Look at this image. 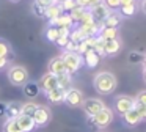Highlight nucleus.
<instances>
[{"label": "nucleus", "instance_id": "nucleus-45", "mask_svg": "<svg viewBox=\"0 0 146 132\" xmlns=\"http://www.w3.org/2000/svg\"><path fill=\"white\" fill-rule=\"evenodd\" d=\"M135 0H121V6H127V5H133ZM119 6V8H121Z\"/></svg>", "mask_w": 146, "mask_h": 132}, {"label": "nucleus", "instance_id": "nucleus-12", "mask_svg": "<svg viewBox=\"0 0 146 132\" xmlns=\"http://www.w3.org/2000/svg\"><path fill=\"white\" fill-rule=\"evenodd\" d=\"M121 21H123V16L116 11H110V14L102 21V27H110V28H118L121 25Z\"/></svg>", "mask_w": 146, "mask_h": 132}, {"label": "nucleus", "instance_id": "nucleus-9", "mask_svg": "<svg viewBox=\"0 0 146 132\" xmlns=\"http://www.w3.org/2000/svg\"><path fill=\"white\" fill-rule=\"evenodd\" d=\"M38 87L39 91H44V93H49V91L55 90L58 87V82H57V75L52 74V72H46L38 82Z\"/></svg>", "mask_w": 146, "mask_h": 132}, {"label": "nucleus", "instance_id": "nucleus-43", "mask_svg": "<svg viewBox=\"0 0 146 132\" xmlns=\"http://www.w3.org/2000/svg\"><path fill=\"white\" fill-rule=\"evenodd\" d=\"M8 63H10L8 58H0V69H5L8 66Z\"/></svg>", "mask_w": 146, "mask_h": 132}, {"label": "nucleus", "instance_id": "nucleus-44", "mask_svg": "<svg viewBox=\"0 0 146 132\" xmlns=\"http://www.w3.org/2000/svg\"><path fill=\"white\" fill-rule=\"evenodd\" d=\"M102 0H88V8H93V6L96 5H101Z\"/></svg>", "mask_w": 146, "mask_h": 132}, {"label": "nucleus", "instance_id": "nucleus-20", "mask_svg": "<svg viewBox=\"0 0 146 132\" xmlns=\"http://www.w3.org/2000/svg\"><path fill=\"white\" fill-rule=\"evenodd\" d=\"M99 38H102L104 41H111V39H118L119 36V31L118 28H110V27H102L99 30Z\"/></svg>", "mask_w": 146, "mask_h": 132}, {"label": "nucleus", "instance_id": "nucleus-7", "mask_svg": "<svg viewBox=\"0 0 146 132\" xmlns=\"http://www.w3.org/2000/svg\"><path fill=\"white\" fill-rule=\"evenodd\" d=\"M32 118H33V121H35L36 127H44V126H47V123L50 121V118H52L50 109H49L47 105H38V109H36L35 115H33Z\"/></svg>", "mask_w": 146, "mask_h": 132}, {"label": "nucleus", "instance_id": "nucleus-32", "mask_svg": "<svg viewBox=\"0 0 146 132\" xmlns=\"http://www.w3.org/2000/svg\"><path fill=\"white\" fill-rule=\"evenodd\" d=\"M102 3H104L110 11H116L121 6V0H102Z\"/></svg>", "mask_w": 146, "mask_h": 132}, {"label": "nucleus", "instance_id": "nucleus-13", "mask_svg": "<svg viewBox=\"0 0 146 132\" xmlns=\"http://www.w3.org/2000/svg\"><path fill=\"white\" fill-rule=\"evenodd\" d=\"M121 47H123V43L119 41V38H118V39H111V41H105L104 55H107V57L116 55V53L121 50Z\"/></svg>", "mask_w": 146, "mask_h": 132}, {"label": "nucleus", "instance_id": "nucleus-23", "mask_svg": "<svg viewBox=\"0 0 146 132\" xmlns=\"http://www.w3.org/2000/svg\"><path fill=\"white\" fill-rule=\"evenodd\" d=\"M57 82H58V87L63 88V90H69L72 87V79H71V74H60L57 75Z\"/></svg>", "mask_w": 146, "mask_h": 132}, {"label": "nucleus", "instance_id": "nucleus-39", "mask_svg": "<svg viewBox=\"0 0 146 132\" xmlns=\"http://www.w3.org/2000/svg\"><path fill=\"white\" fill-rule=\"evenodd\" d=\"M68 43H69V36H58V39L55 41V44L58 47H61V49H64Z\"/></svg>", "mask_w": 146, "mask_h": 132}, {"label": "nucleus", "instance_id": "nucleus-49", "mask_svg": "<svg viewBox=\"0 0 146 132\" xmlns=\"http://www.w3.org/2000/svg\"><path fill=\"white\" fill-rule=\"evenodd\" d=\"M64 0H55V3H57V5H60V3H63Z\"/></svg>", "mask_w": 146, "mask_h": 132}, {"label": "nucleus", "instance_id": "nucleus-27", "mask_svg": "<svg viewBox=\"0 0 146 132\" xmlns=\"http://www.w3.org/2000/svg\"><path fill=\"white\" fill-rule=\"evenodd\" d=\"M135 11H137V3L127 5V6H121L119 8V14L123 16V17H132V16L135 14Z\"/></svg>", "mask_w": 146, "mask_h": 132}, {"label": "nucleus", "instance_id": "nucleus-26", "mask_svg": "<svg viewBox=\"0 0 146 132\" xmlns=\"http://www.w3.org/2000/svg\"><path fill=\"white\" fill-rule=\"evenodd\" d=\"M46 38H47L50 43H55V41L58 39V36H60V33H58V28L54 27V25H49L47 28H46Z\"/></svg>", "mask_w": 146, "mask_h": 132}, {"label": "nucleus", "instance_id": "nucleus-46", "mask_svg": "<svg viewBox=\"0 0 146 132\" xmlns=\"http://www.w3.org/2000/svg\"><path fill=\"white\" fill-rule=\"evenodd\" d=\"M140 8H141V11L146 14V0H141V5H140Z\"/></svg>", "mask_w": 146, "mask_h": 132}, {"label": "nucleus", "instance_id": "nucleus-35", "mask_svg": "<svg viewBox=\"0 0 146 132\" xmlns=\"http://www.w3.org/2000/svg\"><path fill=\"white\" fill-rule=\"evenodd\" d=\"M32 9H33V14H36V16H39V17H44V11H46V9L44 8H42V6H39L38 5V3H33V5H32Z\"/></svg>", "mask_w": 146, "mask_h": 132}, {"label": "nucleus", "instance_id": "nucleus-1", "mask_svg": "<svg viewBox=\"0 0 146 132\" xmlns=\"http://www.w3.org/2000/svg\"><path fill=\"white\" fill-rule=\"evenodd\" d=\"M93 87H94V90L99 94H104V96L111 94L115 91V88H116V77L111 72H107V71L99 72L93 79Z\"/></svg>", "mask_w": 146, "mask_h": 132}, {"label": "nucleus", "instance_id": "nucleus-25", "mask_svg": "<svg viewBox=\"0 0 146 132\" xmlns=\"http://www.w3.org/2000/svg\"><path fill=\"white\" fill-rule=\"evenodd\" d=\"M86 9H88V8H82V6H76V8L72 9V11H69V16H71V19L74 21V24H76V22H80V19L83 17V14L86 13Z\"/></svg>", "mask_w": 146, "mask_h": 132}, {"label": "nucleus", "instance_id": "nucleus-21", "mask_svg": "<svg viewBox=\"0 0 146 132\" xmlns=\"http://www.w3.org/2000/svg\"><path fill=\"white\" fill-rule=\"evenodd\" d=\"M60 14H63V9H61V6L57 5V3L49 6V8H46V11H44V17L49 19V24H50L52 21H55Z\"/></svg>", "mask_w": 146, "mask_h": 132}, {"label": "nucleus", "instance_id": "nucleus-5", "mask_svg": "<svg viewBox=\"0 0 146 132\" xmlns=\"http://www.w3.org/2000/svg\"><path fill=\"white\" fill-rule=\"evenodd\" d=\"M113 107H115V112H116L118 115L124 116L127 112L133 110V107H135V97H130V96H126V94H121V96H118L116 99H115Z\"/></svg>", "mask_w": 146, "mask_h": 132}, {"label": "nucleus", "instance_id": "nucleus-47", "mask_svg": "<svg viewBox=\"0 0 146 132\" xmlns=\"http://www.w3.org/2000/svg\"><path fill=\"white\" fill-rule=\"evenodd\" d=\"M141 65H143V69H146V53H145V57H143V61H141Z\"/></svg>", "mask_w": 146, "mask_h": 132}, {"label": "nucleus", "instance_id": "nucleus-8", "mask_svg": "<svg viewBox=\"0 0 146 132\" xmlns=\"http://www.w3.org/2000/svg\"><path fill=\"white\" fill-rule=\"evenodd\" d=\"M83 101H85V96H83V93L79 90V88L71 87L69 90H66L64 102H66L69 107H82Z\"/></svg>", "mask_w": 146, "mask_h": 132}, {"label": "nucleus", "instance_id": "nucleus-3", "mask_svg": "<svg viewBox=\"0 0 146 132\" xmlns=\"http://www.w3.org/2000/svg\"><path fill=\"white\" fill-rule=\"evenodd\" d=\"M64 65H66V71L68 74H74L76 71H79L80 66L83 65V57L77 52H64L61 55Z\"/></svg>", "mask_w": 146, "mask_h": 132}, {"label": "nucleus", "instance_id": "nucleus-4", "mask_svg": "<svg viewBox=\"0 0 146 132\" xmlns=\"http://www.w3.org/2000/svg\"><path fill=\"white\" fill-rule=\"evenodd\" d=\"M90 121H91L93 126H96L98 129L104 131V129L108 127V126L111 124V121H113V110L108 109V107H105V109L101 110L96 116L90 118Z\"/></svg>", "mask_w": 146, "mask_h": 132}, {"label": "nucleus", "instance_id": "nucleus-50", "mask_svg": "<svg viewBox=\"0 0 146 132\" xmlns=\"http://www.w3.org/2000/svg\"><path fill=\"white\" fill-rule=\"evenodd\" d=\"M10 2H19V0H10Z\"/></svg>", "mask_w": 146, "mask_h": 132}, {"label": "nucleus", "instance_id": "nucleus-16", "mask_svg": "<svg viewBox=\"0 0 146 132\" xmlns=\"http://www.w3.org/2000/svg\"><path fill=\"white\" fill-rule=\"evenodd\" d=\"M16 121H17V124H19V127L22 129V132H32V131H35V127H36V124H35L32 116L21 115L16 118Z\"/></svg>", "mask_w": 146, "mask_h": 132}, {"label": "nucleus", "instance_id": "nucleus-37", "mask_svg": "<svg viewBox=\"0 0 146 132\" xmlns=\"http://www.w3.org/2000/svg\"><path fill=\"white\" fill-rule=\"evenodd\" d=\"M135 102H137V104H141V105H146V90L140 91V93L137 94Z\"/></svg>", "mask_w": 146, "mask_h": 132}, {"label": "nucleus", "instance_id": "nucleus-10", "mask_svg": "<svg viewBox=\"0 0 146 132\" xmlns=\"http://www.w3.org/2000/svg\"><path fill=\"white\" fill-rule=\"evenodd\" d=\"M90 13H91L93 19H94L98 24H102V21L110 14V9H108L104 3H101V5H96V6H93V8H90Z\"/></svg>", "mask_w": 146, "mask_h": 132}, {"label": "nucleus", "instance_id": "nucleus-28", "mask_svg": "<svg viewBox=\"0 0 146 132\" xmlns=\"http://www.w3.org/2000/svg\"><path fill=\"white\" fill-rule=\"evenodd\" d=\"M38 109V104L35 102H27V104H22V115H27V116H33Z\"/></svg>", "mask_w": 146, "mask_h": 132}, {"label": "nucleus", "instance_id": "nucleus-31", "mask_svg": "<svg viewBox=\"0 0 146 132\" xmlns=\"http://www.w3.org/2000/svg\"><path fill=\"white\" fill-rule=\"evenodd\" d=\"M104 46H105V41L102 38L96 36V41H94V46H93V50L98 52L101 57H104Z\"/></svg>", "mask_w": 146, "mask_h": 132}, {"label": "nucleus", "instance_id": "nucleus-42", "mask_svg": "<svg viewBox=\"0 0 146 132\" xmlns=\"http://www.w3.org/2000/svg\"><path fill=\"white\" fill-rule=\"evenodd\" d=\"M5 115H7V104L0 102V116H5Z\"/></svg>", "mask_w": 146, "mask_h": 132}, {"label": "nucleus", "instance_id": "nucleus-40", "mask_svg": "<svg viewBox=\"0 0 146 132\" xmlns=\"http://www.w3.org/2000/svg\"><path fill=\"white\" fill-rule=\"evenodd\" d=\"M36 3H38L39 6H42V8H49V6H52V5H55V0H35Z\"/></svg>", "mask_w": 146, "mask_h": 132}, {"label": "nucleus", "instance_id": "nucleus-30", "mask_svg": "<svg viewBox=\"0 0 146 132\" xmlns=\"http://www.w3.org/2000/svg\"><path fill=\"white\" fill-rule=\"evenodd\" d=\"M11 55V47L5 39H0V58H8Z\"/></svg>", "mask_w": 146, "mask_h": 132}, {"label": "nucleus", "instance_id": "nucleus-24", "mask_svg": "<svg viewBox=\"0 0 146 132\" xmlns=\"http://www.w3.org/2000/svg\"><path fill=\"white\" fill-rule=\"evenodd\" d=\"M3 132H22V129L19 127V124L14 118H8L3 123Z\"/></svg>", "mask_w": 146, "mask_h": 132}, {"label": "nucleus", "instance_id": "nucleus-38", "mask_svg": "<svg viewBox=\"0 0 146 132\" xmlns=\"http://www.w3.org/2000/svg\"><path fill=\"white\" fill-rule=\"evenodd\" d=\"M133 109L138 112V115L141 116V119H146V105H141V104L135 102V107H133Z\"/></svg>", "mask_w": 146, "mask_h": 132}, {"label": "nucleus", "instance_id": "nucleus-51", "mask_svg": "<svg viewBox=\"0 0 146 132\" xmlns=\"http://www.w3.org/2000/svg\"><path fill=\"white\" fill-rule=\"evenodd\" d=\"M99 132H107V131H99Z\"/></svg>", "mask_w": 146, "mask_h": 132}, {"label": "nucleus", "instance_id": "nucleus-15", "mask_svg": "<svg viewBox=\"0 0 146 132\" xmlns=\"http://www.w3.org/2000/svg\"><path fill=\"white\" fill-rule=\"evenodd\" d=\"M49 25H54V27H57V28H71L74 25V21L71 19V16H69V13H63V14H60L55 21H52Z\"/></svg>", "mask_w": 146, "mask_h": 132}, {"label": "nucleus", "instance_id": "nucleus-17", "mask_svg": "<svg viewBox=\"0 0 146 132\" xmlns=\"http://www.w3.org/2000/svg\"><path fill=\"white\" fill-rule=\"evenodd\" d=\"M123 119H124V124H126L127 127H135V126H138L140 123L143 121L141 116L138 115V112H137L135 109L130 110V112H127L126 115L123 116Z\"/></svg>", "mask_w": 146, "mask_h": 132}, {"label": "nucleus", "instance_id": "nucleus-33", "mask_svg": "<svg viewBox=\"0 0 146 132\" xmlns=\"http://www.w3.org/2000/svg\"><path fill=\"white\" fill-rule=\"evenodd\" d=\"M93 22H96V21L93 19V16H91V13H90V9H86V13L83 14V17L80 19L79 25H80V27H82V25H90V24H93Z\"/></svg>", "mask_w": 146, "mask_h": 132}, {"label": "nucleus", "instance_id": "nucleus-34", "mask_svg": "<svg viewBox=\"0 0 146 132\" xmlns=\"http://www.w3.org/2000/svg\"><path fill=\"white\" fill-rule=\"evenodd\" d=\"M60 6H61V9H63V13L64 11L69 13V11H72L77 5H76V0H64L63 3H60Z\"/></svg>", "mask_w": 146, "mask_h": 132}, {"label": "nucleus", "instance_id": "nucleus-2", "mask_svg": "<svg viewBox=\"0 0 146 132\" xmlns=\"http://www.w3.org/2000/svg\"><path fill=\"white\" fill-rule=\"evenodd\" d=\"M8 80L16 87H24L29 82V72L24 66H19V65L11 66L8 69Z\"/></svg>", "mask_w": 146, "mask_h": 132}, {"label": "nucleus", "instance_id": "nucleus-22", "mask_svg": "<svg viewBox=\"0 0 146 132\" xmlns=\"http://www.w3.org/2000/svg\"><path fill=\"white\" fill-rule=\"evenodd\" d=\"M39 93V87L36 82H27L25 85H24V94H25L27 97H30V99H33V97H36Z\"/></svg>", "mask_w": 146, "mask_h": 132}, {"label": "nucleus", "instance_id": "nucleus-19", "mask_svg": "<svg viewBox=\"0 0 146 132\" xmlns=\"http://www.w3.org/2000/svg\"><path fill=\"white\" fill-rule=\"evenodd\" d=\"M22 115V104L14 101V102H8L7 104V116L8 118H14Z\"/></svg>", "mask_w": 146, "mask_h": 132}, {"label": "nucleus", "instance_id": "nucleus-11", "mask_svg": "<svg viewBox=\"0 0 146 132\" xmlns=\"http://www.w3.org/2000/svg\"><path fill=\"white\" fill-rule=\"evenodd\" d=\"M49 72H52V74L55 75H60V74H66V65H64L63 58L61 57H55V58L50 60V63H49Z\"/></svg>", "mask_w": 146, "mask_h": 132}, {"label": "nucleus", "instance_id": "nucleus-6", "mask_svg": "<svg viewBox=\"0 0 146 132\" xmlns=\"http://www.w3.org/2000/svg\"><path fill=\"white\" fill-rule=\"evenodd\" d=\"M82 109H83V112L86 113L88 118H93V116H96L101 110L105 109V104H104V101L98 99V97H88V99L83 101Z\"/></svg>", "mask_w": 146, "mask_h": 132}, {"label": "nucleus", "instance_id": "nucleus-36", "mask_svg": "<svg viewBox=\"0 0 146 132\" xmlns=\"http://www.w3.org/2000/svg\"><path fill=\"white\" fill-rule=\"evenodd\" d=\"M79 50V43H74V41L69 39V43L64 47V52H77Z\"/></svg>", "mask_w": 146, "mask_h": 132}, {"label": "nucleus", "instance_id": "nucleus-18", "mask_svg": "<svg viewBox=\"0 0 146 132\" xmlns=\"http://www.w3.org/2000/svg\"><path fill=\"white\" fill-rule=\"evenodd\" d=\"M83 61H85V65L88 66V68H96V66L99 65V61H101V55L91 49L86 53H83Z\"/></svg>", "mask_w": 146, "mask_h": 132}, {"label": "nucleus", "instance_id": "nucleus-48", "mask_svg": "<svg viewBox=\"0 0 146 132\" xmlns=\"http://www.w3.org/2000/svg\"><path fill=\"white\" fill-rule=\"evenodd\" d=\"M143 80H145V83H146V69H143Z\"/></svg>", "mask_w": 146, "mask_h": 132}, {"label": "nucleus", "instance_id": "nucleus-29", "mask_svg": "<svg viewBox=\"0 0 146 132\" xmlns=\"http://www.w3.org/2000/svg\"><path fill=\"white\" fill-rule=\"evenodd\" d=\"M143 53H140L138 50H132V52H129V57H127V60H129L130 65H138V63L143 61Z\"/></svg>", "mask_w": 146, "mask_h": 132}, {"label": "nucleus", "instance_id": "nucleus-14", "mask_svg": "<svg viewBox=\"0 0 146 132\" xmlns=\"http://www.w3.org/2000/svg\"><path fill=\"white\" fill-rule=\"evenodd\" d=\"M46 96H47V99L50 104H61V102H64V97H66V90L57 87L55 90L46 93Z\"/></svg>", "mask_w": 146, "mask_h": 132}, {"label": "nucleus", "instance_id": "nucleus-41", "mask_svg": "<svg viewBox=\"0 0 146 132\" xmlns=\"http://www.w3.org/2000/svg\"><path fill=\"white\" fill-rule=\"evenodd\" d=\"M76 5L77 6H82V8H88V0H76Z\"/></svg>", "mask_w": 146, "mask_h": 132}]
</instances>
